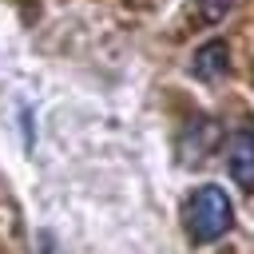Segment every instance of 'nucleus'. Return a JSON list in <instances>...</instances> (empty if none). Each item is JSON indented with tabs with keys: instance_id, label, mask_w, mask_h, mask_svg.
<instances>
[{
	"instance_id": "nucleus-1",
	"label": "nucleus",
	"mask_w": 254,
	"mask_h": 254,
	"mask_svg": "<svg viewBox=\"0 0 254 254\" xmlns=\"http://www.w3.org/2000/svg\"><path fill=\"white\" fill-rule=\"evenodd\" d=\"M183 222H187V234L194 242H214L222 238L230 226H234V206H230V194L218 187V183H202L198 190H190L187 206H183Z\"/></svg>"
},
{
	"instance_id": "nucleus-4",
	"label": "nucleus",
	"mask_w": 254,
	"mask_h": 254,
	"mask_svg": "<svg viewBox=\"0 0 254 254\" xmlns=\"http://www.w3.org/2000/svg\"><path fill=\"white\" fill-rule=\"evenodd\" d=\"M226 8H230V0H198V16H202L206 24L222 20V16H226Z\"/></svg>"
},
{
	"instance_id": "nucleus-3",
	"label": "nucleus",
	"mask_w": 254,
	"mask_h": 254,
	"mask_svg": "<svg viewBox=\"0 0 254 254\" xmlns=\"http://www.w3.org/2000/svg\"><path fill=\"white\" fill-rule=\"evenodd\" d=\"M198 75H218L222 67H226V44L222 40H210V44H202L198 52H194V64H190Z\"/></svg>"
},
{
	"instance_id": "nucleus-2",
	"label": "nucleus",
	"mask_w": 254,
	"mask_h": 254,
	"mask_svg": "<svg viewBox=\"0 0 254 254\" xmlns=\"http://www.w3.org/2000/svg\"><path fill=\"white\" fill-rule=\"evenodd\" d=\"M226 171L242 190H254V131H234L226 139Z\"/></svg>"
}]
</instances>
